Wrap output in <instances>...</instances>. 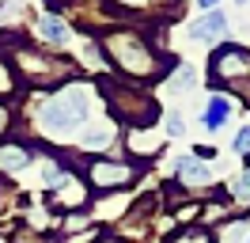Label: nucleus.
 Here are the masks:
<instances>
[{
  "label": "nucleus",
  "instance_id": "f257e3e1",
  "mask_svg": "<svg viewBox=\"0 0 250 243\" xmlns=\"http://www.w3.org/2000/svg\"><path fill=\"white\" fill-rule=\"evenodd\" d=\"M87 118V91L83 88H64L61 95H53L42 110V125L53 133H64Z\"/></svg>",
  "mask_w": 250,
  "mask_h": 243
},
{
  "label": "nucleus",
  "instance_id": "f03ea898",
  "mask_svg": "<svg viewBox=\"0 0 250 243\" xmlns=\"http://www.w3.org/2000/svg\"><path fill=\"white\" fill-rule=\"evenodd\" d=\"M224 34H228L224 12H208V15H201V19L189 27V38H193V42H216V38H224Z\"/></svg>",
  "mask_w": 250,
  "mask_h": 243
},
{
  "label": "nucleus",
  "instance_id": "7ed1b4c3",
  "mask_svg": "<svg viewBox=\"0 0 250 243\" xmlns=\"http://www.w3.org/2000/svg\"><path fill=\"white\" fill-rule=\"evenodd\" d=\"M228 118H231V99L212 95V103H208V110H205V129H220Z\"/></svg>",
  "mask_w": 250,
  "mask_h": 243
},
{
  "label": "nucleus",
  "instance_id": "20e7f679",
  "mask_svg": "<svg viewBox=\"0 0 250 243\" xmlns=\"http://www.w3.org/2000/svg\"><path fill=\"white\" fill-rule=\"evenodd\" d=\"M91 179L99 182V186H118V182L129 179V167H122V164H99L91 171Z\"/></svg>",
  "mask_w": 250,
  "mask_h": 243
},
{
  "label": "nucleus",
  "instance_id": "39448f33",
  "mask_svg": "<svg viewBox=\"0 0 250 243\" xmlns=\"http://www.w3.org/2000/svg\"><path fill=\"white\" fill-rule=\"evenodd\" d=\"M174 167H178V175H182V179H189V182H208V175H212V171H208L201 160H193V156H182Z\"/></svg>",
  "mask_w": 250,
  "mask_h": 243
},
{
  "label": "nucleus",
  "instance_id": "423d86ee",
  "mask_svg": "<svg viewBox=\"0 0 250 243\" xmlns=\"http://www.w3.org/2000/svg\"><path fill=\"white\" fill-rule=\"evenodd\" d=\"M38 30H42V38H49V42H68V27H64L57 15H42Z\"/></svg>",
  "mask_w": 250,
  "mask_h": 243
},
{
  "label": "nucleus",
  "instance_id": "0eeeda50",
  "mask_svg": "<svg viewBox=\"0 0 250 243\" xmlns=\"http://www.w3.org/2000/svg\"><path fill=\"white\" fill-rule=\"evenodd\" d=\"M31 164V152L23 148H0V171H19Z\"/></svg>",
  "mask_w": 250,
  "mask_h": 243
},
{
  "label": "nucleus",
  "instance_id": "6e6552de",
  "mask_svg": "<svg viewBox=\"0 0 250 243\" xmlns=\"http://www.w3.org/2000/svg\"><path fill=\"white\" fill-rule=\"evenodd\" d=\"M106 141H110V129L99 125V129H91V133L83 137V148H106Z\"/></svg>",
  "mask_w": 250,
  "mask_h": 243
},
{
  "label": "nucleus",
  "instance_id": "1a4fd4ad",
  "mask_svg": "<svg viewBox=\"0 0 250 243\" xmlns=\"http://www.w3.org/2000/svg\"><path fill=\"white\" fill-rule=\"evenodd\" d=\"M193 80H197L193 65H182V69H178V76H174V84H171V88H174V91H186L189 84H193Z\"/></svg>",
  "mask_w": 250,
  "mask_h": 243
},
{
  "label": "nucleus",
  "instance_id": "9d476101",
  "mask_svg": "<svg viewBox=\"0 0 250 243\" xmlns=\"http://www.w3.org/2000/svg\"><path fill=\"white\" fill-rule=\"evenodd\" d=\"M235 152H250V125L239 129V137H235Z\"/></svg>",
  "mask_w": 250,
  "mask_h": 243
},
{
  "label": "nucleus",
  "instance_id": "9b49d317",
  "mask_svg": "<svg viewBox=\"0 0 250 243\" xmlns=\"http://www.w3.org/2000/svg\"><path fill=\"white\" fill-rule=\"evenodd\" d=\"M235 194H239V197H250V171H243V179L235 182Z\"/></svg>",
  "mask_w": 250,
  "mask_h": 243
},
{
  "label": "nucleus",
  "instance_id": "f8f14e48",
  "mask_svg": "<svg viewBox=\"0 0 250 243\" xmlns=\"http://www.w3.org/2000/svg\"><path fill=\"white\" fill-rule=\"evenodd\" d=\"M182 129H186V125H182V118H178V114H171V118H167V133H171V137H178Z\"/></svg>",
  "mask_w": 250,
  "mask_h": 243
},
{
  "label": "nucleus",
  "instance_id": "ddd939ff",
  "mask_svg": "<svg viewBox=\"0 0 250 243\" xmlns=\"http://www.w3.org/2000/svg\"><path fill=\"white\" fill-rule=\"evenodd\" d=\"M197 4H201V8H208V12H216V4H220V0H197Z\"/></svg>",
  "mask_w": 250,
  "mask_h": 243
},
{
  "label": "nucleus",
  "instance_id": "4468645a",
  "mask_svg": "<svg viewBox=\"0 0 250 243\" xmlns=\"http://www.w3.org/2000/svg\"><path fill=\"white\" fill-rule=\"evenodd\" d=\"M0 125H4V110H0Z\"/></svg>",
  "mask_w": 250,
  "mask_h": 243
},
{
  "label": "nucleus",
  "instance_id": "2eb2a0df",
  "mask_svg": "<svg viewBox=\"0 0 250 243\" xmlns=\"http://www.w3.org/2000/svg\"><path fill=\"white\" fill-rule=\"evenodd\" d=\"M235 4H247V0H235Z\"/></svg>",
  "mask_w": 250,
  "mask_h": 243
}]
</instances>
